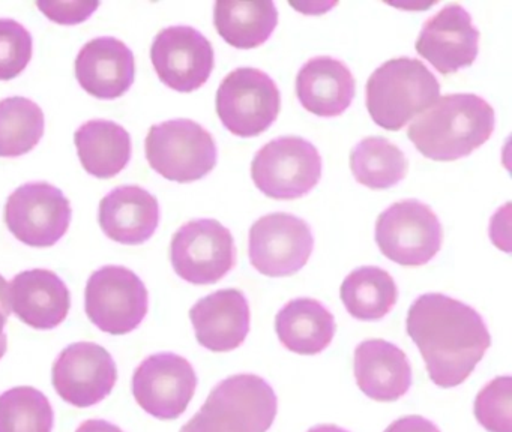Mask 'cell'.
Instances as JSON below:
<instances>
[{
  "mask_svg": "<svg viewBox=\"0 0 512 432\" xmlns=\"http://www.w3.org/2000/svg\"><path fill=\"white\" fill-rule=\"evenodd\" d=\"M53 386L77 408L97 405L112 393L118 368L109 351L95 342H74L53 363Z\"/></svg>",
  "mask_w": 512,
  "mask_h": 432,
  "instance_id": "5bb4252c",
  "label": "cell"
},
{
  "mask_svg": "<svg viewBox=\"0 0 512 432\" xmlns=\"http://www.w3.org/2000/svg\"><path fill=\"white\" fill-rule=\"evenodd\" d=\"M76 432H124L119 426L101 419H89L77 428Z\"/></svg>",
  "mask_w": 512,
  "mask_h": 432,
  "instance_id": "e575fe53",
  "label": "cell"
},
{
  "mask_svg": "<svg viewBox=\"0 0 512 432\" xmlns=\"http://www.w3.org/2000/svg\"><path fill=\"white\" fill-rule=\"evenodd\" d=\"M350 170L361 185L388 189L406 177L409 161L388 138L367 137L350 150Z\"/></svg>",
  "mask_w": 512,
  "mask_h": 432,
  "instance_id": "4316f807",
  "label": "cell"
},
{
  "mask_svg": "<svg viewBox=\"0 0 512 432\" xmlns=\"http://www.w3.org/2000/svg\"><path fill=\"white\" fill-rule=\"evenodd\" d=\"M494 119L493 107L481 96L452 93L416 116L407 137L425 158L457 161L488 141Z\"/></svg>",
  "mask_w": 512,
  "mask_h": 432,
  "instance_id": "7a4b0ae2",
  "label": "cell"
},
{
  "mask_svg": "<svg viewBox=\"0 0 512 432\" xmlns=\"http://www.w3.org/2000/svg\"><path fill=\"white\" fill-rule=\"evenodd\" d=\"M136 60L121 39L100 36L83 45L76 59L80 86L98 99L121 98L133 86Z\"/></svg>",
  "mask_w": 512,
  "mask_h": 432,
  "instance_id": "e0dca14e",
  "label": "cell"
},
{
  "mask_svg": "<svg viewBox=\"0 0 512 432\" xmlns=\"http://www.w3.org/2000/svg\"><path fill=\"white\" fill-rule=\"evenodd\" d=\"M406 324L428 377L443 389L464 383L491 345L479 312L445 294L419 296L407 312Z\"/></svg>",
  "mask_w": 512,
  "mask_h": 432,
  "instance_id": "6da1fadb",
  "label": "cell"
},
{
  "mask_svg": "<svg viewBox=\"0 0 512 432\" xmlns=\"http://www.w3.org/2000/svg\"><path fill=\"white\" fill-rule=\"evenodd\" d=\"M308 432H349L346 429L340 428L337 425H331V423H325V425H316L313 428L308 429Z\"/></svg>",
  "mask_w": 512,
  "mask_h": 432,
  "instance_id": "d590c367",
  "label": "cell"
},
{
  "mask_svg": "<svg viewBox=\"0 0 512 432\" xmlns=\"http://www.w3.org/2000/svg\"><path fill=\"white\" fill-rule=\"evenodd\" d=\"M11 311L28 326L50 330L64 323L71 308L67 284L49 269L19 273L8 284Z\"/></svg>",
  "mask_w": 512,
  "mask_h": 432,
  "instance_id": "d6986e66",
  "label": "cell"
},
{
  "mask_svg": "<svg viewBox=\"0 0 512 432\" xmlns=\"http://www.w3.org/2000/svg\"><path fill=\"white\" fill-rule=\"evenodd\" d=\"M214 24L221 38L235 48L260 47L271 38L278 24L274 2H238L218 0L214 9Z\"/></svg>",
  "mask_w": 512,
  "mask_h": 432,
  "instance_id": "d4e9b609",
  "label": "cell"
},
{
  "mask_svg": "<svg viewBox=\"0 0 512 432\" xmlns=\"http://www.w3.org/2000/svg\"><path fill=\"white\" fill-rule=\"evenodd\" d=\"M215 54L211 42L190 26H170L155 36L151 60L158 78L176 92L200 89L211 77Z\"/></svg>",
  "mask_w": 512,
  "mask_h": 432,
  "instance_id": "9a60e30c",
  "label": "cell"
},
{
  "mask_svg": "<svg viewBox=\"0 0 512 432\" xmlns=\"http://www.w3.org/2000/svg\"><path fill=\"white\" fill-rule=\"evenodd\" d=\"M35 5H37L50 20L71 26V24L82 23L86 18L91 17L92 12H94L101 3L79 0V2H37Z\"/></svg>",
  "mask_w": 512,
  "mask_h": 432,
  "instance_id": "1f68e13d",
  "label": "cell"
},
{
  "mask_svg": "<svg viewBox=\"0 0 512 432\" xmlns=\"http://www.w3.org/2000/svg\"><path fill=\"white\" fill-rule=\"evenodd\" d=\"M101 230L122 245H142L151 239L160 224V204L142 186H118L100 203Z\"/></svg>",
  "mask_w": 512,
  "mask_h": 432,
  "instance_id": "44dd1931",
  "label": "cell"
},
{
  "mask_svg": "<svg viewBox=\"0 0 512 432\" xmlns=\"http://www.w3.org/2000/svg\"><path fill=\"white\" fill-rule=\"evenodd\" d=\"M197 375L185 357L157 353L146 357L134 371L131 390L137 404L160 420H175L185 413L194 393Z\"/></svg>",
  "mask_w": 512,
  "mask_h": 432,
  "instance_id": "4fadbf2b",
  "label": "cell"
},
{
  "mask_svg": "<svg viewBox=\"0 0 512 432\" xmlns=\"http://www.w3.org/2000/svg\"><path fill=\"white\" fill-rule=\"evenodd\" d=\"M145 149L149 165L173 182H196L217 165L214 137L190 119L167 120L151 126Z\"/></svg>",
  "mask_w": 512,
  "mask_h": 432,
  "instance_id": "5b68a950",
  "label": "cell"
},
{
  "mask_svg": "<svg viewBox=\"0 0 512 432\" xmlns=\"http://www.w3.org/2000/svg\"><path fill=\"white\" fill-rule=\"evenodd\" d=\"M46 117L37 102L25 96L0 101V158H16L40 143Z\"/></svg>",
  "mask_w": 512,
  "mask_h": 432,
  "instance_id": "83f0119b",
  "label": "cell"
},
{
  "mask_svg": "<svg viewBox=\"0 0 512 432\" xmlns=\"http://www.w3.org/2000/svg\"><path fill=\"white\" fill-rule=\"evenodd\" d=\"M274 389L259 375H230L179 432H268L277 417Z\"/></svg>",
  "mask_w": 512,
  "mask_h": 432,
  "instance_id": "277c9868",
  "label": "cell"
},
{
  "mask_svg": "<svg viewBox=\"0 0 512 432\" xmlns=\"http://www.w3.org/2000/svg\"><path fill=\"white\" fill-rule=\"evenodd\" d=\"M31 32L19 21L0 18V80L8 81L25 71L32 59Z\"/></svg>",
  "mask_w": 512,
  "mask_h": 432,
  "instance_id": "4dcf8cb0",
  "label": "cell"
},
{
  "mask_svg": "<svg viewBox=\"0 0 512 432\" xmlns=\"http://www.w3.org/2000/svg\"><path fill=\"white\" fill-rule=\"evenodd\" d=\"M385 432H440V429L431 420L410 414L392 422Z\"/></svg>",
  "mask_w": 512,
  "mask_h": 432,
  "instance_id": "d6a6232c",
  "label": "cell"
},
{
  "mask_svg": "<svg viewBox=\"0 0 512 432\" xmlns=\"http://www.w3.org/2000/svg\"><path fill=\"white\" fill-rule=\"evenodd\" d=\"M83 168L98 179L118 176L131 159V135L112 120L83 123L74 135Z\"/></svg>",
  "mask_w": 512,
  "mask_h": 432,
  "instance_id": "cb8c5ba5",
  "label": "cell"
},
{
  "mask_svg": "<svg viewBox=\"0 0 512 432\" xmlns=\"http://www.w3.org/2000/svg\"><path fill=\"white\" fill-rule=\"evenodd\" d=\"M473 413L488 432H512L511 377H496L485 384L476 396Z\"/></svg>",
  "mask_w": 512,
  "mask_h": 432,
  "instance_id": "f546056e",
  "label": "cell"
},
{
  "mask_svg": "<svg viewBox=\"0 0 512 432\" xmlns=\"http://www.w3.org/2000/svg\"><path fill=\"white\" fill-rule=\"evenodd\" d=\"M442 237L436 213L413 198L392 204L376 221L380 252L401 266H424L433 260L442 246Z\"/></svg>",
  "mask_w": 512,
  "mask_h": 432,
  "instance_id": "ba28073f",
  "label": "cell"
},
{
  "mask_svg": "<svg viewBox=\"0 0 512 432\" xmlns=\"http://www.w3.org/2000/svg\"><path fill=\"white\" fill-rule=\"evenodd\" d=\"M11 306L8 300V282L4 276L0 275V360L5 356L8 350V338L5 333L8 318H10Z\"/></svg>",
  "mask_w": 512,
  "mask_h": 432,
  "instance_id": "836d02e7",
  "label": "cell"
},
{
  "mask_svg": "<svg viewBox=\"0 0 512 432\" xmlns=\"http://www.w3.org/2000/svg\"><path fill=\"white\" fill-rule=\"evenodd\" d=\"M479 30L460 3H448L428 18L416 41L419 56L440 74L449 75L473 65L478 56Z\"/></svg>",
  "mask_w": 512,
  "mask_h": 432,
  "instance_id": "2e32d148",
  "label": "cell"
},
{
  "mask_svg": "<svg viewBox=\"0 0 512 432\" xmlns=\"http://www.w3.org/2000/svg\"><path fill=\"white\" fill-rule=\"evenodd\" d=\"M55 413L41 390L19 386L0 395V432H52Z\"/></svg>",
  "mask_w": 512,
  "mask_h": 432,
  "instance_id": "f1b7e54d",
  "label": "cell"
},
{
  "mask_svg": "<svg viewBox=\"0 0 512 432\" xmlns=\"http://www.w3.org/2000/svg\"><path fill=\"white\" fill-rule=\"evenodd\" d=\"M190 318L199 344L214 353L241 347L250 330V306L236 288L203 297L190 309Z\"/></svg>",
  "mask_w": 512,
  "mask_h": 432,
  "instance_id": "ac0fdd59",
  "label": "cell"
},
{
  "mask_svg": "<svg viewBox=\"0 0 512 432\" xmlns=\"http://www.w3.org/2000/svg\"><path fill=\"white\" fill-rule=\"evenodd\" d=\"M439 96L440 84L433 72L412 57H397L383 63L365 87V104L371 119L388 131H400Z\"/></svg>",
  "mask_w": 512,
  "mask_h": 432,
  "instance_id": "3957f363",
  "label": "cell"
},
{
  "mask_svg": "<svg viewBox=\"0 0 512 432\" xmlns=\"http://www.w3.org/2000/svg\"><path fill=\"white\" fill-rule=\"evenodd\" d=\"M215 105L221 122L233 135L257 137L277 120L281 93L266 72L238 68L221 81Z\"/></svg>",
  "mask_w": 512,
  "mask_h": 432,
  "instance_id": "52a82bcc",
  "label": "cell"
},
{
  "mask_svg": "<svg viewBox=\"0 0 512 432\" xmlns=\"http://www.w3.org/2000/svg\"><path fill=\"white\" fill-rule=\"evenodd\" d=\"M85 308L89 320L110 335H127L148 314V288L124 266L95 270L86 285Z\"/></svg>",
  "mask_w": 512,
  "mask_h": 432,
  "instance_id": "9c48e42d",
  "label": "cell"
},
{
  "mask_svg": "<svg viewBox=\"0 0 512 432\" xmlns=\"http://www.w3.org/2000/svg\"><path fill=\"white\" fill-rule=\"evenodd\" d=\"M275 330L284 348L302 356L322 353L332 342L334 315L314 299L290 300L275 317Z\"/></svg>",
  "mask_w": 512,
  "mask_h": 432,
  "instance_id": "603a6c76",
  "label": "cell"
},
{
  "mask_svg": "<svg viewBox=\"0 0 512 432\" xmlns=\"http://www.w3.org/2000/svg\"><path fill=\"white\" fill-rule=\"evenodd\" d=\"M170 260L176 275L194 285L217 284L236 264L229 228L217 219H194L173 234Z\"/></svg>",
  "mask_w": 512,
  "mask_h": 432,
  "instance_id": "30bf717a",
  "label": "cell"
},
{
  "mask_svg": "<svg viewBox=\"0 0 512 432\" xmlns=\"http://www.w3.org/2000/svg\"><path fill=\"white\" fill-rule=\"evenodd\" d=\"M355 77L334 57L308 60L296 77V95L305 110L320 117L341 116L355 98Z\"/></svg>",
  "mask_w": 512,
  "mask_h": 432,
  "instance_id": "7402d4cb",
  "label": "cell"
},
{
  "mask_svg": "<svg viewBox=\"0 0 512 432\" xmlns=\"http://www.w3.org/2000/svg\"><path fill=\"white\" fill-rule=\"evenodd\" d=\"M73 209L64 192L47 182L19 186L5 204V224L17 240L49 248L70 228Z\"/></svg>",
  "mask_w": 512,
  "mask_h": 432,
  "instance_id": "8fae6325",
  "label": "cell"
},
{
  "mask_svg": "<svg viewBox=\"0 0 512 432\" xmlns=\"http://www.w3.org/2000/svg\"><path fill=\"white\" fill-rule=\"evenodd\" d=\"M314 237L304 219L290 213H269L250 228L248 255L257 272L265 276H290L310 260Z\"/></svg>",
  "mask_w": 512,
  "mask_h": 432,
  "instance_id": "7c38bea8",
  "label": "cell"
},
{
  "mask_svg": "<svg viewBox=\"0 0 512 432\" xmlns=\"http://www.w3.org/2000/svg\"><path fill=\"white\" fill-rule=\"evenodd\" d=\"M322 176L319 150L302 137L269 141L251 162L254 185L274 200H296L316 188Z\"/></svg>",
  "mask_w": 512,
  "mask_h": 432,
  "instance_id": "8992f818",
  "label": "cell"
},
{
  "mask_svg": "<svg viewBox=\"0 0 512 432\" xmlns=\"http://www.w3.org/2000/svg\"><path fill=\"white\" fill-rule=\"evenodd\" d=\"M341 302L356 320L377 321L388 315L398 300L394 278L376 266L349 273L340 290Z\"/></svg>",
  "mask_w": 512,
  "mask_h": 432,
  "instance_id": "484cf974",
  "label": "cell"
},
{
  "mask_svg": "<svg viewBox=\"0 0 512 432\" xmlns=\"http://www.w3.org/2000/svg\"><path fill=\"white\" fill-rule=\"evenodd\" d=\"M356 384L379 402L398 401L412 386V366L406 353L385 339H367L355 348Z\"/></svg>",
  "mask_w": 512,
  "mask_h": 432,
  "instance_id": "ffe728a7",
  "label": "cell"
}]
</instances>
